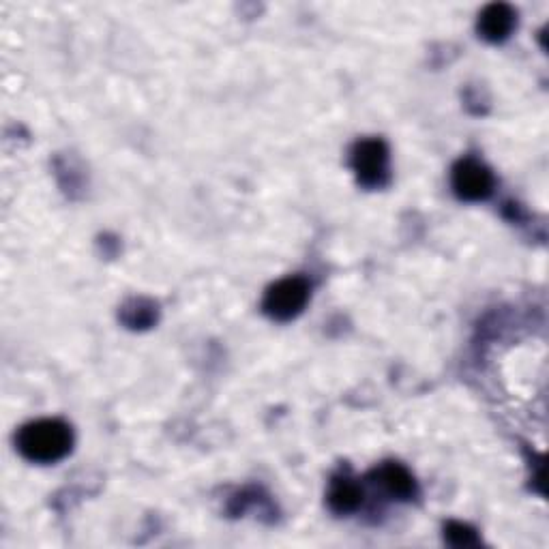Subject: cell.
Instances as JSON below:
<instances>
[{"mask_svg":"<svg viewBox=\"0 0 549 549\" xmlns=\"http://www.w3.org/2000/svg\"><path fill=\"white\" fill-rule=\"evenodd\" d=\"M18 451L35 464H54L63 459L73 444L71 427L58 419H39L20 429Z\"/></svg>","mask_w":549,"mask_h":549,"instance_id":"6da1fadb","label":"cell"},{"mask_svg":"<svg viewBox=\"0 0 549 549\" xmlns=\"http://www.w3.org/2000/svg\"><path fill=\"white\" fill-rule=\"evenodd\" d=\"M307 301H309L307 279L294 275V277L279 279L277 284H273L269 290H266L262 309L269 318L286 322L299 316L305 309Z\"/></svg>","mask_w":549,"mask_h":549,"instance_id":"7a4b0ae2","label":"cell"},{"mask_svg":"<svg viewBox=\"0 0 549 549\" xmlns=\"http://www.w3.org/2000/svg\"><path fill=\"white\" fill-rule=\"evenodd\" d=\"M352 170L363 187H382L389 178V148L378 138L356 142Z\"/></svg>","mask_w":549,"mask_h":549,"instance_id":"3957f363","label":"cell"},{"mask_svg":"<svg viewBox=\"0 0 549 549\" xmlns=\"http://www.w3.org/2000/svg\"><path fill=\"white\" fill-rule=\"evenodd\" d=\"M451 185L459 200L481 202L492 196L496 181L485 163L477 159H462L455 163L451 172Z\"/></svg>","mask_w":549,"mask_h":549,"instance_id":"277c9868","label":"cell"},{"mask_svg":"<svg viewBox=\"0 0 549 549\" xmlns=\"http://www.w3.org/2000/svg\"><path fill=\"white\" fill-rule=\"evenodd\" d=\"M517 26V11L511 5L494 3L487 5L479 16V35L489 43H500L509 39L513 28Z\"/></svg>","mask_w":549,"mask_h":549,"instance_id":"5b68a950","label":"cell"},{"mask_svg":"<svg viewBox=\"0 0 549 549\" xmlns=\"http://www.w3.org/2000/svg\"><path fill=\"white\" fill-rule=\"evenodd\" d=\"M374 483L382 487L384 494L395 500H410L417 496V483L412 474L402 464H382L374 470Z\"/></svg>","mask_w":549,"mask_h":549,"instance_id":"8992f818","label":"cell"},{"mask_svg":"<svg viewBox=\"0 0 549 549\" xmlns=\"http://www.w3.org/2000/svg\"><path fill=\"white\" fill-rule=\"evenodd\" d=\"M363 502V489L350 477H337L331 483L329 489V507L339 513V515H348L361 507Z\"/></svg>","mask_w":549,"mask_h":549,"instance_id":"52a82bcc","label":"cell"},{"mask_svg":"<svg viewBox=\"0 0 549 549\" xmlns=\"http://www.w3.org/2000/svg\"><path fill=\"white\" fill-rule=\"evenodd\" d=\"M444 539H447V543L453 545V547H474V545H479L477 532H474L470 526L459 524V522L447 524V528H444Z\"/></svg>","mask_w":549,"mask_h":549,"instance_id":"ba28073f","label":"cell"},{"mask_svg":"<svg viewBox=\"0 0 549 549\" xmlns=\"http://www.w3.org/2000/svg\"><path fill=\"white\" fill-rule=\"evenodd\" d=\"M138 307H140V311H136V307H133V303H131L123 309V320L131 326V329H142V326H148L157 316L153 305L144 307V301H138Z\"/></svg>","mask_w":549,"mask_h":549,"instance_id":"9c48e42d","label":"cell"}]
</instances>
